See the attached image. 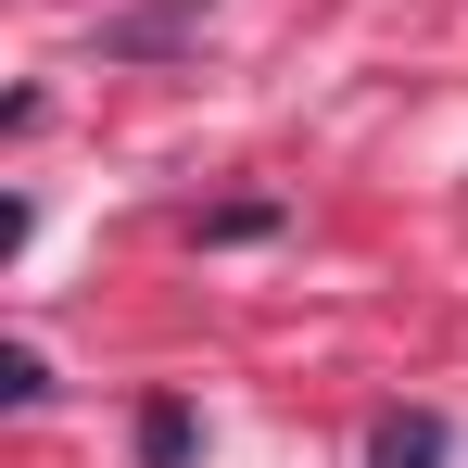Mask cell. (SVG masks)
<instances>
[{
    "mask_svg": "<svg viewBox=\"0 0 468 468\" xmlns=\"http://www.w3.org/2000/svg\"><path fill=\"white\" fill-rule=\"evenodd\" d=\"M190 456H203V418H190L177 392H165V405H140V468H190Z\"/></svg>",
    "mask_w": 468,
    "mask_h": 468,
    "instance_id": "3957f363",
    "label": "cell"
},
{
    "mask_svg": "<svg viewBox=\"0 0 468 468\" xmlns=\"http://www.w3.org/2000/svg\"><path fill=\"white\" fill-rule=\"evenodd\" d=\"M279 229V203H216V216H203V240H266Z\"/></svg>",
    "mask_w": 468,
    "mask_h": 468,
    "instance_id": "277c9868",
    "label": "cell"
},
{
    "mask_svg": "<svg viewBox=\"0 0 468 468\" xmlns=\"http://www.w3.org/2000/svg\"><path fill=\"white\" fill-rule=\"evenodd\" d=\"M177 38H203V0H140V13H114V26H101V51H114V64H153V51H177Z\"/></svg>",
    "mask_w": 468,
    "mask_h": 468,
    "instance_id": "6da1fadb",
    "label": "cell"
},
{
    "mask_svg": "<svg viewBox=\"0 0 468 468\" xmlns=\"http://www.w3.org/2000/svg\"><path fill=\"white\" fill-rule=\"evenodd\" d=\"M456 456V431H443V405H392L380 431H367V468H443Z\"/></svg>",
    "mask_w": 468,
    "mask_h": 468,
    "instance_id": "7a4b0ae2",
    "label": "cell"
}]
</instances>
